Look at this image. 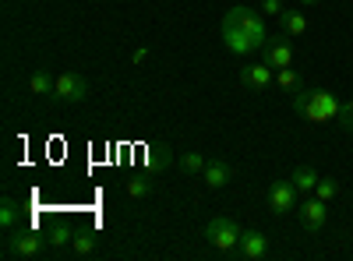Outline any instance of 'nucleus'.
<instances>
[{
  "label": "nucleus",
  "instance_id": "obj_11",
  "mask_svg": "<svg viewBox=\"0 0 353 261\" xmlns=\"http://www.w3.org/2000/svg\"><path fill=\"white\" fill-rule=\"evenodd\" d=\"M265 64H269L272 71L293 67V46L290 43H265Z\"/></svg>",
  "mask_w": 353,
  "mask_h": 261
},
{
  "label": "nucleus",
  "instance_id": "obj_10",
  "mask_svg": "<svg viewBox=\"0 0 353 261\" xmlns=\"http://www.w3.org/2000/svg\"><path fill=\"white\" fill-rule=\"evenodd\" d=\"M201 180H205V187H209V191H219V187H226L233 180V166L226 159H209V166H205V173H201Z\"/></svg>",
  "mask_w": 353,
  "mask_h": 261
},
{
  "label": "nucleus",
  "instance_id": "obj_19",
  "mask_svg": "<svg viewBox=\"0 0 353 261\" xmlns=\"http://www.w3.org/2000/svg\"><path fill=\"white\" fill-rule=\"evenodd\" d=\"M128 194H131L134 201L149 198V194H152V180H145V177H134V180H128Z\"/></svg>",
  "mask_w": 353,
  "mask_h": 261
},
{
  "label": "nucleus",
  "instance_id": "obj_23",
  "mask_svg": "<svg viewBox=\"0 0 353 261\" xmlns=\"http://www.w3.org/2000/svg\"><path fill=\"white\" fill-rule=\"evenodd\" d=\"M145 56H149V50H141V46H138V50L131 53V64H141V61H145Z\"/></svg>",
  "mask_w": 353,
  "mask_h": 261
},
{
  "label": "nucleus",
  "instance_id": "obj_15",
  "mask_svg": "<svg viewBox=\"0 0 353 261\" xmlns=\"http://www.w3.org/2000/svg\"><path fill=\"white\" fill-rule=\"evenodd\" d=\"M176 166H181L188 177H201L205 166H209V159H205L201 152H188V156H181V163H176Z\"/></svg>",
  "mask_w": 353,
  "mask_h": 261
},
{
  "label": "nucleus",
  "instance_id": "obj_5",
  "mask_svg": "<svg viewBox=\"0 0 353 261\" xmlns=\"http://www.w3.org/2000/svg\"><path fill=\"white\" fill-rule=\"evenodd\" d=\"M265 201H269V212L272 216H286V212H293V209L301 205V191H297V184H293V180H276L269 187V194H265Z\"/></svg>",
  "mask_w": 353,
  "mask_h": 261
},
{
  "label": "nucleus",
  "instance_id": "obj_3",
  "mask_svg": "<svg viewBox=\"0 0 353 261\" xmlns=\"http://www.w3.org/2000/svg\"><path fill=\"white\" fill-rule=\"evenodd\" d=\"M241 237H244L241 222L230 219V216H216V219H209V226H205V240H209V247H216L223 258H237Z\"/></svg>",
  "mask_w": 353,
  "mask_h": 261
},
{
  "label": "nucleus",
  "instance_id": "obj_9",
  "mask_svg": "<svg viewBox=\"0 0 353 261\" xmlns=\"http://www.w3.org/2000/svg\"><path fill=\"white\" fill-rule=\"evenodd\" d=\"M272 81H276V71L269 64H248L241 67V85H248L251 92H265V89H272Z\"/></svg>",
  "mask_w": 353,
  "mask_h": 261
},
{
  "label": "nucleus",
  "instance_id": "obj_8",
  "mask_svg": "<svg viewBox=\"0 0 353 261\" xmlns=\"http://www.w3.org/2000/svg\"><path fill=\"white\" fill-rule=\"evenodd\" d=\"M237 258H244V261L269 258V237H265L261 229H244V237L237 244Z\"/></svg>",
  "mask_w": 353,
  "mask_h": 261
},
{
  "label": "nucleus",
  "instance_id": "obj_24",
  "mask_svg": "<svg viewBox=\"0 0 353 261\" xmlns=\"http://www.w3.org/2000/svg\"><path fill=\"white\" fill-rule=\"evenodd\" d=\"M301 4H318V0H301Z\"/></svg>",
  "mask_w": 353,
  "mask_h": 261
},
{
  "label": "nucleus",
  "instance_id": "obj_18",
  "mask_svg": "<svg viewBox=\"0 0 353 261\" xmlns=\"http://www.w3.org/2000/svg\"><path fill=\"white\" fill-rule=\"evenodd\" d=\"M276 85H279L283 92H297V89H304V85H301V74L293 71V67H279V71H276Z\"/></svg>",
  "mask_w": 353,
  "mask_h": 261
},
{
  "label": "nucleus",
  "instance_id": "obj_4",
  "mask_svg": "<svg viewBox=\"0 0 353 261\" xmlns=\"http://www.w3.org/2000/svg\"><path fill=\"white\" fill-rule=\"evenodd\" d=\"M43 237L36 233L32 226H18V229H11V233L4 237V254L8 258H39L43 254Z\"/></svg>",
  "mask_w": 353,
  "mask_h": 261
},
{
  "label": "nucleus",
  "instance_id": "obj_20",
  "mask_svg": "<svg viewBox=\"0 0 353 261\" xmlns=\"http://www.w3.org/2000/svg\"><path fill=\"white\" fill-rule=\"evenodd\" d=\"M339 194V184L332 180V177H321L318 180V187H314V198H321V201H332Z\"/></svg>",
  "mask_w": 353,
  "mask_h": 261
},
{
  "label": "nucleus",
  "instance_id": "obj_21",
  "mask_svg": "<svg viewBox=\"0 0 353 261\" xmlns=\"http://www.w3.org/2000/svg\"><path fill=\"white\" fill-rule=\"evenodd\" d=\"M346 134H353V103H343V109H339V121H336Z\"/></svg>",
  "mask_w": 353,
  "mask_h": 261
},
{
  "label": "nucleus",
  "instance_id": "obj_14",
  "mask_svg": "<svg viewBox=\"0 0 353 261\" xmlns=\"http://www.w3.org/2000/svg\"><path fill=\"white\" fill-rule=\"evenodd\" d=\"M290 180L297 184V191L314 194V187H318V180H321V177H318V169H314V166H307V163H304V166L293 169V177H290Z\"/></svg>",
  "mask_w": 353,
  "mask_h": 261
},
{
  "label": "nucleus",
  "instance_id": "obj_17",
  "mask_svg": "<svg viewBox=\"0 0 353 261\" xmlns=\"http://www.w3.org/2000/svg\"><path fill=\"white\" fill-rule=\"evenodd\" d=\"M96 233H74L71 237V251L78 254V258H88V254H96Z\"/></svg>",
  "mask_w": 353,
  "mask_h": 261
},
{
  "label": "nucleus",
  "instance_id": "obj_22",
  "mask_svg": "<svg viewBox=\"0 0 353 261\" xmlns=\"http://www.w3.org/2000/svg\"><path fill=\"white\" fill-rule=\"evenodd\" d=\"M258 8H261V14H269V18H279V14L286 11V8H283V0H261Z\"/></svg>",
  "mask_w": 353,
  "mask_h": 261
},
{
  "label": "nucleus",
  "instance_id": "obj_12",
  "mask_svg": "<svg viewBox=\"0 0 353 261\" xmlns=\"http://www.w3.org/2000/svg\"><path fill=\"white\" fill-rule=\"evenodd\" d=\"M18 226H25L21 222V209H18V201L11 194H4V198H0V229L11 233V229H18Z\"/></svg>",
  "mask_w": 353,
  "mask_h": 261
},
{
  "label": "nucleus",
  "instance_id": "obj_7",
  "mask_svg": "<svg viewBox=\"0 0 353 261\" xmlns=\"http://www.w3.org/2000/svg\"><path fill=\"white\" fill-rule=\"evenodd\" d=\"M329 201H321V198H307L304 205H297V212H301V226L307 229V233H321L325 229V222H329Z\"/></svg>",
  "mask_w": 353,
  "mask_h": 261
},
{
  "label": "nucleus",
  "instance_id": "obj_6",
  "mask_svg": "<svg viewBox=\"0 0 353 261\" xmlns=\"http://www.w3.org/2000/svg\"><path fill=\"white\" fill-rule=\"evenodd\" d=\"M88 96V81L74 71H64L57 74V85H53V99L57 103H81Z\"/></svg>",
  "mask_w": 353,
  "mask_h": 261
},
{
  "label": "nucleus",
  "instance_id": "obj_1",
  "mask_svg": "<svg viewBox=\"0 0 353 261\" xmlns=\"http://www.w3.org/2000/svg\"><path fill=\"white\" fill-rule=\"evenodd\" d=\"M223 43L230 53H254V50H265V43H269V32H265V18L258 11H248V8H230L223 14Z\"/></svg>",
  "mask_w": 353,
  "mask_h": 261
},
{
  "label": "nucleus",
  "instance_id": "obj_13",
  "mask_svg": "<svg viewBox=\"0 0 353 261\" xmlns=\"http://www.w3.org/2000/svg\"><path fill=\"white\" fill-rule=\"evenodd\" d=\"M279 28H283L286 39H297V36L307 32V14L304 11H283L279 14Z\"/></svg>",
  "mask_w": 353,
  "mask_h": 261
},
{
  "label": "nucleus",
  "instance_id": "obj_2",
  "mask_svg": "<svg viewBox=\"0 0 353 261\" xmlns=\"http://www.w3.org/2000/svg\"><path fill=\"white\" fill-rule=\"evenodd\" d=\"M290 106L311 124H332L339 121V109H343V103L329 89H297L290 92Z\"/></svg>",
  "mask_w": 353,
  "mask_h": 261
},
{
  "label": "nucleus",
  "instance_id": "obj_16",
  "mask_svg": "<svg viewBox=\"0 0 353 261\" xmlns=\"http://www.w3.org/2000/svg\"><path fill=\"white\" fill-rule=\"evenodd\" d=\"M53 85H57V78H50L46 71H36L28 78V92L32 96H53Z\"/></svg>",
  "mask_w": 353,
  "mask_h": 261
}]
</instances>
